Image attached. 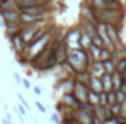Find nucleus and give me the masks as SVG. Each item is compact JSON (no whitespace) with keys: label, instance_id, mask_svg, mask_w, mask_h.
<instances>
[{"label":"nucleus","instance_id":"1","mask_svg":"<svg viewBox=\"0 0 126 124\" xmlns=\"http://www.w3.org/2000/svg\"><path fill=\"white\" fill-rule=\"evenodd\" d=\"M91 62H93V60H91V57H90L88 50L79 47V48H73V50L69 51L67 62L63 64V67H64L66 70H69L70 73L76 74L78 72L88 70Z\"/></svg>","mask_w":126,"mask_h":124},{"label":"nucleus","instance_id":"2","mask_svg":"<svg viewBox=\"0 0 126 124\" xmlns=\"http://www.w3.org/2000/svg\"><path fill=\"white\" fill-rule=\"evenodd\" d=\"M53 41V31H48L46 32L41 38H38L37 41H34L31 44H28L27 45V50H25V53H24V56L28 59V62H31L32 59L44 48V47H47L50 42Z\"/></svg>","mask_w":126,"mask_h":124},{"label":"nucleus","instance_id":"3","mask_svg":"<svg viewBox=\"0 0 126 124\" xmlns=\"http://www.w3.org/2000/svg\"><path fill=\"white\" fill-rule=\"evenodd\" d=\"M97 18L100 24H114L120 26V21H123V9L122 7H109L97 12Z\"/></svg>","mask_w":126,"mask_h":124},{"label":"nucleus","instance_id":"4","mask_svg":"<svg viewBox=\"0 0 126 124\" xmlns=\"http://www.w3.org/2000/svg\"><path fill=\"white\" fill-rule=\"evenodd\" d=\"M81 37H82V29H79V28H73V29H70L69 32H66L64 42L69 47V50H73V48H79L81 47Z\"/></svg>","mask_w":126,"mask_h":124},{"label":"nucleus","instance_id":"5","mask_svg":"<svg viewBox=\"0 0 126 124\" xmlns=\"http://www.w3.org/2000/svg\"><path fill=\"white\" fill-rule=\"evenodd\" d=\"M9 39H10V47L13 48V51L16 53V56H21L25 53L27 50V42L25 39L22 38L21 32H16V34H12V35H7Z\"/></svg>","mask_w":126,"mask_h":124},{"label":"nucleus","instance_id":"6","mask_svg":"<svg viewBox=\"0 0 126 124\" xmlns=\"http://www.w3.org/2000/svg\"><path fill=\"white\" fill-rule=\"evenodd\" d=\"M69 47L66 45L64 41H57L56 39V60H57V66H63L67 62L69 57Z\"/></svg>","mask_w":126,"mask_h":124},{"label":"nucleus","instance_id":"7","mask_svg":"<svg viewBox=\"0 0 126 124\" xmlns=\"http://www.w3.org/2000/svg\"><path fill=\"white\" fill-rule=\"evenodd\" d=\"M0 16L4 19V22H21V10L16 7H7L0 9Z\"/></svg>","mask_w":126,"mask_h":124},{"label":"nucleus","instance_id":"8","mask_svg":"<svg viewBox=\"0 0 126 124\" xmlns=\"http://www.w3.org/2000/svg\"><path fill=\"white\" fill-rule=\"evenodd\" d=\"M88 91H90V86H88V85H85V83L76 80L75 88H73V92L72 93L78 98V101L85 102V101H88Z\"/></svg>","mask_w":126,"mask_h":124},{"label":"nucleus","instance_id":"9","mask_svg":"<svg viewBox=\"0 0 126 124\" xmlns=\"http://www.w3.org/2000/svg\"><path fill=\"white\" fill-rule=\"evenodd\" d=\"M73 117L79 124H91V121H93V114L87 112L84 110H79V108L73 110Z\"/></svg>","mask_w":126,"mask_h":124},{"label":"nucleus","instance_id":"10","mask_svg":"<svg viewBox=\"0 0 126 124\" xmlns=\"http://www.w3.org/2000/svg\"><path fill=\"white\" fill-rule=\"evenodd\" d=\"M75 83H76V79L67 76L59 82V91H62L63 93H72L73 88H75Z\"/></svg>","mask_w":126,"mask_h":124},{"label":"nucleus","instance_id":"11","mask_svg":"<svg viewBox=\"0 0 126 124\" xmlns=\"http://www.w3.org/2000/svg\"><path fill=\"white\" fill-rule=\"evenodd\" d=\"M106 28H107L109 38L111 39L113 45H114L116 42L122 41V39H120V26H117V25H114V24H106Z\"/></svg>","mask_w":126,"mask_h":124},{"label":"nucleus","instance_id":"12","mask_svg":"<svg viewBox=\"0 0 126 124\" xmlns=\"http://www.w3.org/2000/svg\"><path fill=\"white\" fill-rule=\"evenodd\" d=\"M62 101L64 105H67V107H70L72 110H75V108H78L79 107V102L81 101H78V98L73 95V93H63L62 95Z\"/></svg>","mask_w":126,"mask_h":124},{"label":"nucleus","instance_id":"13","mask_svg":"<svg viewBox=\"0 0 126 124\" xmlns=\"http://www.w3.org/2000/svg\"><path fill=\"white\" fill-rule=\"evenodd\" d=\"M82 31L93 38L94 35L98 34V24L91 22V21H82Z\"/></svg>","mask_w":126,"mask_h":124},{"label":"nucleus","instance_id":"14","mask_svg":"<svg viewBox=\"0 0 126 124\" xmlns=\"http://www.w3.org/2000/svg\"><path fill=\"white\" fill-rule=\"evenodd\" d=\"M90 73L93 74V76H101V74H104L106 72H104V66H103V62H91V64H90Z\"/></svg>","mask_w":126,"mask_h":124},{"label":"nucleus","instance_id":"15","mask_svg":"<svg viewBox=\"0 0 126 124\" xmlns=\"http://www.w3.org/2000/svg\"><path fill=\"white\" fill-rule=\"evenodd\" d=\"M88 4L94 9L95 12H100V10H104V9L110 7L109 0H88Z\"/></svg>","mask_w":126,"mask_h":124},{"label":"nucleus","instance_id":"16","mask_svg":"<svg viewBox=\"0 0 126 124\" xmlns=\"http://www.w3.org/2000/svg\"><path fill=\"white\" fill-rule=\"evenodd\" d=\"M88 86H90V89H93L94 92H98V93L101 92V91H104L103 89V83H101V77H98V76H93L91 74Z\"/></svg>","mask_w":126,"mask_h":124},{"label":"nucleus","instance_id":"17","mask_svg":"<svg viewBox=\"0 0 126 124\" xmlns=\"http://www.w3.org/2000/svg\"><path fill=\"white\" fill-rule=\"evenodd\" d=\"M100 77H101L103 89H104L106 92L113 91V79H111V74H110V73H104V74H101Z\"/></svg>","mask_w":126,"mask_h":124},{"label":"nucleus","instance_id":"18","mask_svg":"<svg viewBox=\"0 0 126 124\" xmlns=\"http://www.w3.org/2000/svg\"><path fill=\"white\" fill-rule=\"evenodd\" d=\"M22 28V24L21 22H6V28L4 31L7 32V35H12V34H16V32L21 31Z\"/></svg>","mask_w":126,"mask_h":124},{"label":"nucleus","instance_id":"19","mask_svg":"<svg viewBox=\"0 0 126 124\" xmlns=\"http://www.w3.org/2000/svg\"><path fill=\"white\" fill-rule=\"evenodd\" d=\"M111 79H113V89L116 91V89H120V86H122V83H123V76H122V73L120 72H113L111 73Z\"/></svg>","mask_w":126,"mask_h":124},{"label":"nucleus","instance_id":"20","mask_svg":"<svg viewBox=\"0 0 126 124\" xmlns=\"http://www.w3.org/2000/svg\"><path fill=\"white\" fill-rule=\"evenodd\" d=\"M75 79L79 80V82H82V83H85V85H88V83H90V79H91V73H90V70L78 72V73L75 74Z\"/></svg>","mask_w":126,"mask_h":124},{"label":"nucleus","instance_id":"21","mask_svg":"<svg viewBox=\"0 0 126 124\" xmlns=\"http://www.w3.org/2000/svg\"><path fill=\"white\" fill-rule=\"evenodd\" d=\"M88 53H90V57H91L93 62H98L100 60V54H101V48L94 45V44H91L88 47Z\"/></svg>","mask_w":126,"mask_h":124},{"label":"nucleus","instance_id":"22","mask_svg":"<svg viewBox=\"0 0 126 124\" xmlns=\"http://www.w3.org/2000/svg\"><path fill=\"white\" fill-rule=\"evenodd\" d=\"M103 66H104V72L106 73H113V72H116V60H113V59H109V60H104L103 62Z\"/></svg>","mask_w":126,"mask_h":124},{"label":"nucleus","instance_id":"23","mask_svg":"<svg viewBox=\"0 0 126 124\" xmlns=\"http://www.w3.org/2000/svg\"><path fill=\"white\" fill-rule=\"evenodd\" d=\"M88 102H91L93 105H100V93L90 89L88 91Z\"/></svg>","mask_w":126,"mask_h":124},{"label":"nucleus","instance_id":"24","mask_svg":"<svg viewBox=\"0 0 126 124\" xmlns=\"http://www.w3.org/2000/svg\"><path fill=\"white\" fill-rule=\"evenodd\" d=\"M91 44H93L91 37L82 31V37H81V47H82V48H85V50H88V47H90Z\"/></svg>","mask_w":126,"mask_h":124},{"label":"nucleus","instance_id":"25","mask_svg":"<svg viewBox=\"0 0 126 124\" xmlns=\"http://www.w3.org/2000/svg\"><path fill=\"white\" fill-rule=\"evenodd\" d=\"M79 110H84V111H87V112H91L93 115H94V110H95V105H93L91 102H88V101H85V102H79V107H78Z\"/></svg>","mask_w":126,"mask_h":124},{"label":"nucleus","instance_id":"26","mask_svg":"<svg viewBox=\"0 0 126 124\" xmlns=\"http://www.w3.org/2000/svg\"><path fill=\"white\" fill-rule=\"evenodd\" d=\"M111 56H113V51L109 47H103L101 48V54H100V62L109 60V59H111Z\"/></svg>","mask_w":126,"mask_h":124},{"label":"nucleus","instance_id":"27","mask_svg":"<svg viewBox=\"0 0 126 124\" xmlns=\"http://www.w3.org/2000/svg\"><path fill=\"white\" fill-rule=\"evenodd\" d=\"M109 107H110V111H111V114H113L114 117H117V115H123V112H122V104L116 102V104L109 105Z\"/></svg>","mask_w":126,"mask_h":124},{"label":"nucleus","instance_id":"28","mask_svg":"<svg viewBox=\"0 0 126 124\" xmlns=\"http://www.w3.org/2000/svg\"><path fill=\"white\" fill-rule=\"evenodd\" d=\"M91 41H93V44L94 45H97V47H100V48H103V47H106V44H104V39L97 34V35H94L93 38H91Z\"/></svg>","mask_w":126,"mask_h":124},{"label":"nucleus","instance_id":"29","mask_svg":"<svg viewBox=\"0 0 126 124\" xmlns=\"http://www.w3.org/2000/svg\"><path fill=\"white\" fill-rule=\"evenodd\" d=\"M125 69H126V57H120V59L116 62V70L122 73Z\"/></svg>","mask_w":126,"mask_h":124},{"label":"nucleus","instance_id":"30","mask_svg":"<svg viewBox=\"0 0 126 124\" xmlns=\"http://www.w3.org/2000/svg\"><path fill=\"white\" fill-rule=\"evenodd\" d=\"M107 98H109V105L116 104V102H117V99H116V91H114V89H113V91H109V92H107Z\"/></svg>","mask_w":126,"mask_h":124},{"label":"nucleus","instance_id":"31","mask_svg":"<svg viewBox=\"0 0 126 124\" xmlns=\"http://www.w3.org/2000/svg\"><path fill=\"white\" fill-rule=\"evenodd\" d=\"M116 99H117L119 104H122V102L126 99V93L123 92L122 89H116Z\"/></svg>","mask_w":126,"mask_h":124},{"label":"nucleus","instance_id":"32","mask_svg":"<svg viewBox=\"0 0 126 124\" xmlns=\"http://www.w3.org/2000/svg\"><path fill=\"white\" fill-rule=\"evenodd\" d=\"M100 105H109V98H107V92L106 91L100 92Z\"/></svg>","mask_w":126,"mask_h":124},{"label":"nucleus","instance_id":"33","mask_svg":"<svg viewBox=\"0 0 126 124\" xmlns=\"http://www.w3.org/2000/svg\"><path fill=\"white\" fill-rule=\"evenodd\" d=\"M16 96H18V99H19V102H21V104H22V105H24V107H25L27 110H31V107H30V104L27 102V99H25V98H24V96H22L21 93H18Z\"/></svg>","mask_w":126,"mask_h":124},{"label":"nucleus","instance_id":"34","mask_svg":"<svg viewBox=\"0 0 126 124\" xmlns=\"http://www.w3.org/2000/svg\"><path fill=\"white\" fill-rule=\"evenodd\" d=\"M50 120H51V123L53 124H62V120H60V117H59L57 112H54V114L50 117Z\"/></svg>","mask_w":126,"mask_h":124},{"label":"nucleus","instance_id":"35","mask_svg":"<svg viewBox=\"0 0 126 124\" xmlns=\"http://www.w3.org/2000/svg\"><path fill=\"white\" fill-rule=\"evenodd\" d=\"M104 124H119V120L117 117H109L104 120Z\"/></svg>","mask_w":126,"mask_h":124},{"label":"nucleus","instance_id":"36","mask_svg":"<svg viewBox=\"0 0 126 124\" xmlns=\"http://www.w3.org/2000/svg\"><path fill=\"white\" fill-rule=\"evenodd\" d=\"M18 114H19L21 117H24V115L27 114V108H25L22 104H19V105H18Z\"/></svg>","mask_w":126,"mask_h":124},{"label":"nucleus","instance_id":"37","mask_svg":"<svg viewBox=\"0 0 126 124\" xmlns=\"http://www.w3.org/2000/svg\"><path fill=\"white\" fill-rule=\"evenodd\" d=\"M91 124H104V120L101 118V117H98V115H93V121Z\"/></svg>","mask_w":126,"mask_h":124},{"label":"nucleus","instance_id":"38","mask_svg":"<svg viewBox=\"0 0 126 124\" xmlns=\"http://www.w3.org/2000/svg\"><path fill=\"white\" fill-rule=\"evenodd\" d=\"M13 79H15V82L18 85H22V77H21V74L18 72H13Z\"/></svg>","mask_w":126,"mask_h":124},{"label":"nucleus","instance_id":"39","mask_svg":"<svg viewBox=\"0 0 126 124\" xmlns=\"http://www.w3.org/2000/svg\"><path fill=\"white\" fill-rule=\"evenodd\" d=\"M35 107L38 108V111H40V112H43V114H46V107H44V105H43L41 102H38V101H37V102H35Z\"/></svg>","mask_w":126,"mask_h":124},{"label":"nucleus","instance_id":"40","mask_svg":"<svg viewBox=\"0 0 126 124\" xmlns=\"http://www.w3.org/2000/svg\"><path fill=\"white\" fill-rule=\"evenodd\" d=\"M22 86H24L25 89H31V82H30L28 79H24V77H22Z\"/></svg>","mask_w":126,"mask_h":124},{"label":"nucleus","instance_id":"41","mask_svg":"<svg viewBox=\"0 0 126 124\" xmlns=\"http://www.w3.org/2000/svg\"><path fill=\"white\" fill-rule=\"evenodd\" d=\"M32 91H34L35 95H41V88H40V86H34V89H32Z\"/></svg>","mask_w":126,"mask_h":124},{"label":"nucleus","instance_id":"42","mask_svg":"<svg viewBox=\"0 0 126 124\" xmlns=\"http://www.w3.org/2000/svg\"><path fill=\"white\" fill-rule=\"evenodd\" d=\"M0 28H1V29L6 28V22H4V19H3L1 16H0Z\"/></svg>","mask_w":126,"mask_h":124},{"label":"nucleus","instance_id":"43","mask_svg":"<svg viewBox=\"0 0 126 124\" xmlns=\"http://www.w3.org/2000/svg\"><path fill=\"white\" fill-rule=\"evenodd\" d=\"M1 121H3V124H12V120H7V118H3Z\"/></svg>","mask_w":126,"mask_h":124}]
</instances>
